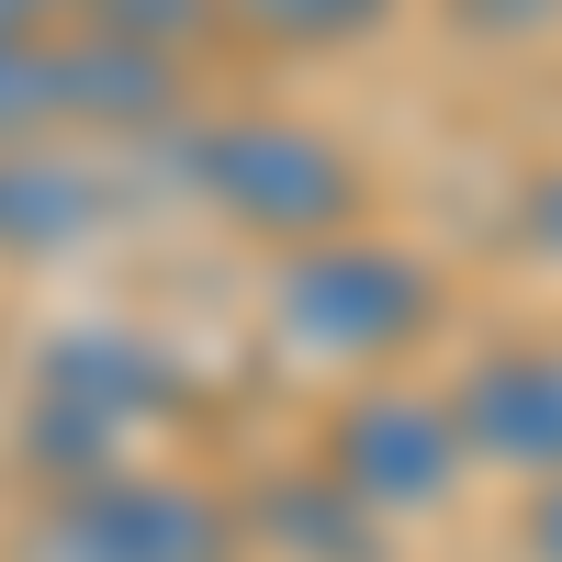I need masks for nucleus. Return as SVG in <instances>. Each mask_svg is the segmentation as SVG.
<instances>
[{
    "instance_id": "f257e3e1",
    "label": "nucleus",
    "mask_w": 562,
    "mask_h": 562,
    "mask_svg": "<svg viewBox=\"0 0 562 562\" xmlns=\"http://www.w3.org/2000/svg\"><path fill=\"white\" fill-rule=\"evenodd\" d=\"M180 405H192V360L169 338H147V326H57L34 360V394H23V461L45 484L124 473L135 439Z\"/></svg>"
},
{
    "instance_id": "f03ea898",
    "label": "nucleus",
    "mask_w": 562,
    "mask_h": 562,
    "mask_svg": "<svg viewBox=\"0 0 562 562\" xmlns=\"http://www.w3.org/2000/svg\"><path fill=\"white\" fill-rule=\"evenodd\" d=\"M169 169L192 180L237 237H270L281 259H293V248H326V237H360V214H371L360 158H349L326 124H281V113L192 124V135L169 147Z\"/></svg>"
},
{
    "instance_id": "7ed1b4c3",
    "label": "nucleus",
    "mask_w": 562,
    "mask_h": 562,
    "mask_svg": "<svg viewBox=\"0 0 562 562\" xmlns=\"http://www.w3.org/2000/svg\"><path fill=\"white\" fill-rule=\"evenodd\" d=\"M439 315H450V281L394 237H326L270 270V338L326 371H383L405 349H428Z\"/></svg>"
},
{
    "instance_id": "20e7f679",
    "label": "nucleus",
    "mask_w": 562,
    "mask_h": 562,
    "mask_svg": "<svg viewBox=\"0 0 562 562\" xmlns=\"http://www.w3.org/2000/svg\"><path fill=\"white\" fill-rule=\"evenodd\" d=\"M315 473L338 484L360 518H450L461 484H473V450H461L450 428V405L439 394H416V383H360L326 405V428H315Z\"/></svg>"
},
{
    "instance_id": "39448f33",
    "label": "nucleus",
    "mask_w": 562,
    "mask_h": 562,
    "mask_svg": "<svg viewBox=\"0 0 562 562\" xmlns=\"http://www.w3.org/2000/svg\"><path fill=\"white\" fill-rule=\"evenodd\" d=\"M237 506L214 484H180V473H90L57 484L45 518L23 540V562H237Z\"/></svg>"
},
{
    "instance_id": "423d86ee",
    "label": "nucleus",
    "mask_w": 562,
    "mask_h": 562,
    "mask_svg": "<svg viewBox=\"0 0 562 562\" xmlns=\"http://www.w3.org/2000/svg\"><path fill=\"white\" fill-rule=\"evenodd\" d=\"M473 473H529L551 484L562 473V338H495L461 360V383L439 394Z\"/></svg>"
},
{
    "instance_id": "0eeeda50",
    "label": "nucleus",
    "mask_w": 562,
    "mask_h": 562,
    "mask_svg": "<svg viewBox=\"0 0 562 562\" xmlns=\"http://www.w3.org/2000/svg\"><path fill=\"white\" fill-rule=\"evenodd\" d=\"M102 214H113V180L90 169L79 147H0V248L12 259H57L79 237H102Z\"/></svg>"
},
{
    "instance_id": "6e6552de",
    "label": "nucleus",
    "mask_w": 562,
    "mask_h": 562,
    "mask_svg": "<svg viewBox=\"0 0 562 562\" xmlns=\"http://www.w3.org/2000/svg\"><path fill=\"white\" fill-rule=\"evenodd\" d=\"M180 113V68L147 57V45H113V34H68L57 45V124L90 135H158Z\"/></svg>"
},
{
    "instance_id": "1a4fd4ad",
    "label": "nucleus",
    "mask_w": 562,
    "mask_h": 562,
    "mask_svg": "<svg viewBox=\"0 0 562 562\" xmlns=\"http://www.w3.org/2000/svg\"><path fill=\"white\" fill-rule=\"evenodd\" d=\"M237 529H270L293 562H394V529L383 518H360V506L326 484V473H281L237 506Z\"/></svg>"
},
{
    "instance_id": "9d476101",
    "label": "nucleus",
    "mask_w": 562,
    "mask_h": 562,
    "mask_svg": "<svg viewBox=\"0 0 562 562\" xmlns=\"http://www.w3.org/2000/svg\"><path fill=\"white\" fill-rule=\"evenodd\" d=\"M214 12H237V23L270 34V45H349V34L383 23L394 0H214Z\"/></svg>"
},
{
    "instance_id": "9b49d317",
    "label": "nucleus",
    "mask_w": 562,
    "mask_h": 562,
    "mask_svg": "<svg viewBox=\"0 0 562 562\" xmlns=\"http://www.w3.org/2000/svg\"><path fill=\"white\" fill-rule=\"evenodd\" d=\"M45 124H57V45L12 34L0 45V147H34Z\"/></svg>"
},
{
    "instance_id": "f8f14e48",
    "label": "nucleus",
    "mask_w": 562,
    "mask_h": 562,
    "mask_svg": "<svg viewBox=\"0 0 562 562\" xmlns=\"http://www.w3.org/2000/svg\"><path fill=\"white\" fill-rule=\"evenodd\" d=\"M79 12H90V34L147 45V57H169V68H180V45L214 23V0H79Z\"/></svg>"
},
{
    "instance_id": "ddd939ff",
    "label": "nucleus",
    "mask_w": 562,
    "mask_h": 562,
    "mask_svg": "<svg viewBox=\"0 0 562 562\" xmlns=\"http://www.w3.org/2000/svg\"><path fill=\"white\" fill-rule=\"evenodd\" d=\"M518 248H529L540 270H562V158H551L529 192H518Z\"/></svg>"
},
{
    "instance_id": "4468645a",
    "label": "nucleus",
    "mask_w": 562,
    "mask_h": 562,
    "mask_svg": "<svg viewBox=\"0 0 562 562\" xmlns=\"http://www.w3.org/2000/svg\"><path fill=\"white\" fill-rule=\"evenodd\" d=\"M473 34H495V45H518V34H551L562 23V0H450Z\"/></svg>"
},
{
    "instance_id": "2eb2a0df",
    "label": "nucleus",
    "mask_w": 562,
    "mask_h": 562,
    "mask_svg": "<svg viewBox=\"0 0 562 562\" xmlns=\"http://www.w3.org/2000/svg\"><path fill=\"white\" fill-rule=\"evenodd\" d=\"M518 562H562V473L529 484V506H518Z\"/></svg>"
},
{
    "instance_id": "dca6fc26",
    "label": "nucleus",
    "mask_w": 562,
    "mask_h": 562,
    "mask_svg": "<svg viewBox=\"0 0 562 562\" xmlns=\"http://www.w3.org/2000/svg\"><path fill=\"white\" fill-rule=\"evenodd\" d=\"M12 12H23V23H34V12H79V0H12Z\"/></svg>"
},
{
    "instance_id": "f3484780",
    "label": "nucleus",
    "mask_w": 562,
    "mask_h": 562,
    "mask_svg": "<svg viewBox=\"0 0 562 562\" xmlns=\"http://www.w3.org/2000/svg\"><path fill=\"white\" fill-rule=\"evenodd\" d=\"M12 34H23V12H12V0H0V45H12Z\"/></svg>"
}]
</instances>
